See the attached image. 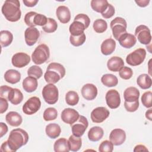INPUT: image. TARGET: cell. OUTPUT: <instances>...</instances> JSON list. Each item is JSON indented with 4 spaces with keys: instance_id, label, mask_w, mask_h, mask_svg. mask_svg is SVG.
<instances>
[{
    "instance_id": "obj_1",
    "label": "cell",
    "mask_w": 152,
    "mask_h": 152,
    "mask_svg": "<svg viewBox=\"0 0 152 152\" xmlns=\"http://www.w3.org/2000/svg\"><path fill=\"white\" fill-rule=\"evenodd\" d=\"M28 134L23 129H12L9 135L7 142L12 152L16 151L22 146L26 145L28 141Z\"/></svg>"
},
{
    "instance_id": "obj_2",
    "label": "cell",
    "mask_w": 152,
    "mask_h": 152,
    "mask_svg": "<svg viewBox=\"0 0 152 152\" xmlns=\"http://www.w3.org/2000/svg\"><path fill=\"white\" fill-rule=\"evenodd\" d=\"M1 11L5 18L10 22L18 21L21 16L20 3L18 0H7L4 2Z\"/></svg>"
},
{
    "instance_id": "obj_3",
    "label": "cell",
    "mask_w": 152,
    "mask_h": 152,
    "mask_svg": "<svg viewBox=\"0 0 152 152\" xmlns=\"http://www.w3.org/2000/svg\"><path fill=\"white\" fill-rule=\"evenodd\" d=\"M65 72V68L62 64L57 62H51L46 68L44 78L47 83L55 84L64 78Z\"/></svg>"
},
{
    "instance_id": "obj_4",
    "label": "cell",
    "mask_w": 152,
    "mask_h": 152,
    "mask_svg": "<svg viewBox=\"0 0 152 152\" xmlns=\"http://www.w3.org/2000/svg\"><path fill=\"white\" fill-rule=\"evenodd\" d=\"M50 50L45 44L38 45L31 54L33 62L36 65H41L46 62L49 58Z\"/></svg>"
},
{
    "instance_id": "obj_5",
    "label": "cell",
    "mask_w": 152,
    "mask_h": 152,
    "mask_svg": "<svg viewBox=\"0 0 152 152\" xmlns=\"http://www.w3.org/2000/svg\"><path fill=\"white\" fill-rule=\"evenodd\" d=\"M42 93L43 99L49 104H53L58 100V89L54 84L49 83L45 86Z\"/></svg>"
},
{
    "instance_id": "obj_6",
    "label": "cell",
    "mask_w": 152,
    "mask_h": 152,
    "mask_svg": "<svg viewBox=\"0 0 152 152\" xmlns=\"http://www.w3.org/2000/svg\"><path fill=\"white\" fill-rule=\"evenodd\" d=\"M110 28L112 31L113 36L116 40H118L119 37L126 32L127 23L126 20L119 17L114 18L110 22Z\"/></svg>"
},
{
    "instance_id": "obj_7",
    "label": "cell",
    "mask_w": 152,
    "mask_h": 152,
    "mask_svg": "<svg viewBox=\"0 0 152 152\" xmlns=\"http://www.w3.org/2000/svg\"><path fill=\"white\" fill-rule=\"evenodd\" d=\"M145 56V50L144 48H138L126 56V62L131 66H137L144 62Z\"/></svg>"
},
{
    "instance_id": "obj_8",
    "label": "cell",
    "mask_w": 152,
    "mask_h": 152,
    "mask_svg": "<svg viewBox=\"0 0 152 152\" xmlns=\"http://www.w3.org/2000/svg\"><path fill=\"white\" fill-rule=\"evenodd\" d=\"M134 36L141 44L147 45L150 44L151 41V35L150 30L145 25H140L137 26L135 30Z\"/></svg>"
},
{
    "instance_id": "obj_9",
    "label": "cell",
    "mask_w": 152,
    "mask_h": 152,
    "mask_svg": "<svg viewBox=\"0 0 152 152\" xmlns=\"http://www.w3.org/2000/svg\"><path fill=\"white\" fill-rule=\"evenodd\" d=\"M41 102L39 97L33 96L29 98L23 106V112L28 115L36 113L40 108Z\"/></svg>"
},
{
    "instance_id": "obj_10",
    "label": "cell",
    "mask_w": 152,
    "mask_h": 152,
    "mask_svg": "<svg viewBox=\"0 0 152 152\" xmlns=\"http://www.w3.org/2000/svg\"><path fill=\"white\" fill-rule=\"evenodd\" d=\"M88 126L87 119L83 115H80L78 120L71 125L72 133L76 137H81L84 134Z\"/></svg>"
},
{
    "instance_id": "obj_11",
    "label": "cell",
    "mask_w": 152,
    "mask_h": 152,
    "mask_svg": "<svg viewBox=\"0 0 152 152\" xmlns=\"http://www.w3.org/2000/svg\"><path fill=\"white\" fill-rule=\"evenodd\" d=\"M109 110L104 107H97L94 109L90 115L91 119L94 123H102L109 116Z\"/></svg>"
},
{
    "instance_id": "obj_12",
    "label": "cell",
    "mask_w": 152,
    "mask_h": 152,
    "mask_svg": "<svg viewBox=\"0 0 152 152\" xmlns=\"http://www.w3.org/2000/svg\"><path fill=\"white\" fill-rule=\"evenodd\" d=\"M107 105L110 109H116L121 104V97L119 92L116 90H109L105 96Z\"/></svg>"
},
{
    "instance_id": "obj_13",
    "label": "cell",
    "mask_w": 152,
    "mask_h": 152,
    "mask_svg": "<svg viewBox=\"0 0 152 152\" xmlns=\"http://www.w3.org/2000/svg\"><path fill=\"white\" fill-rule=\"evenodd\" d=\"M30 56L24 52H18L15 53L11 59L12 65L19 68L26 66L30 63Z\"/></svg>"
},
{
    "instance_id": "obj_14",
    "label": "cell",
    "mask_w": 152,
    "mask_h": 152,
    "mask_svg": "<svg viewBox=\"0 0 152 152\" xmlns=\"http://www.w3.org/2000/svg\"><path fill=\"white\" fill-rule=\"evenodd\" d=\"M61 116L64 122L71 125L78 120L80 114L74 109L65 108L62 110Z\"/></svg>"
},
{
    "instance_id": "obj_15",
    "label": "cell",
    "mask_w": 152,
    "mask_h": 152,
    "mask_svg": "<svg viewBox=\"0 0 152 152\" xmlns=\"http://www.w3.org/2000/svg\"><path fill=\"white\" fill-rule=\"evenodd\" d=\"M40 37V31L34 27H28L24 32V38L26 43L31 46L34 45L38 40Z\"/></svg>"
},
{
    "instance_id": "obj_16",
    "label": "cell",
    "mask_w": 152,
    "mask_h": 152,
    "mask_svg": "<svg viewBox=\"0 0 152 152\" xmlns=\"http://www.w3.org/2000/svg\"><path fill=\"white\" fill-rule=\"evenodd\" d=\"M109 140L114 145H122L126 140V133L122 129H114L110 133Z\"/></svg>"
},
{
    "instance_id": "obj_17",
    "label": "cell",
    "mask_w": 152,
    "mask_h": 152,
    "mask_svg": "<svg viewBox=\"0 0 152 152\" xmlns=\"http://www.w3.org/2000/svg\"><path fill=\"white\" fill-rule=\"evenodd\" d=\"M83 97L87 100H94L97 95V88L93 84L88 83L84 85L81 90Z\"/></svg>"
},
{
    "instance_id": "obj_18",
    "label": "cell",
    "mask_w": 152,
    "mask_h": 152,
    "mask_svg": "<svg viewBox=\"0 0 152 152\" xmlns=\"http://www.w3.org/2000/svg\"><path fill=\"white\" fill-rule=\"evenodd\" d=\"M118 40L121 46L126 49L131 48L137 42V39L134 35L127 32L122 34Z\"/></svg>"
},
{
    "instance_id": "obj_19",
    "label": "cell",
    "mask_w": 152,
    "mask_h": 152,
    "mask_svg": "<svg viewBox=\"0 0 152 152\" xmlns=\"http://www.w3.org/2000/svg\"><path fill=\"white\" fill-rule=\"evenodd\" d=\"M56 15L59 21L62 24L68 23L71 20L69 9L64 5L59 6L56 10Z\"/></svg>"
},
{
    "instance_id": "obj_20",
    "label": "cell",
    "mask_w": 152,
    "mask_h": 152,
    "mask_svg": "<svg viewBox=\"0 0 152 152\" xmlns=\"http://www.w3.org/2000/svg\"><path fill=\"white\" fill-rule=\"evenodd\" d=\"M107 66L109 70L113 72H118L124 66V62L121 57L117 56H112L107 61Z\"/></svg>"
},
{
    "instance_id": "obj_21",
    "label": "cell",
    "mask_w": 152,
    "mask_h": 152,
    "mask_svg": "<svg viewBox=\"0 0 152 152\" xmlns=\"http://www.w3.org/2000/svg\"><path fill=\"white\" fill-rule=\"evenodd\" d=\"M116 48V42L111 38L104 40L100 46L101 52L104 55L112 54Z\"/></svg>"
},
{
    "instance_id": "obj_22",
    "label": "cell",
    "mask_w": 152,
    "mask_h": 152,
    "mask_svg": "<svg viewBox=\"0 0 152 152\" xmlns=\"http://www.w3.org/2000/svg\"><path fill=\"white\" fill-rule=\"evenodd\" d=\"M7 100L12 104L17 105L23 101V94L19 89L11 87L8 93Z\"/></svg>"
},
{
    "instance_id": "obj_23",
    "label": "cell",
    "mask_w": 152,
    "mask_h": 152,
    "mask_svg": "<svg viewBox=\"0 0 152 152\" xmlns=\"http://www.w3.org/2000/svg\"><path fill=\"white\" fill-rule=\"evenodd\" d=\"M5 120L10 125L15 127L20 126L23 122L21 116L14 111L9 112L5 116Z\"/></svg>"
},
{
    "instance_id": "obj_24",
    "label": "cell",
    "mask_w": 152,
    "mask_h": 152,
    "mask_svg": "<svg viewBox=\"0 0 152 152\" xmlns=\"http://www.w3.org/2000/svg\"><path fill=\"white\" fill-rule=\"evenodd\" d=\"M139 97L140 91L135 87H129L126 88L124 92V97L126 102H135L138 100Z\"/></svg>"
},
{
    "instance_id": "obj_25",
    "label": "cell",
    "mask_w": 152,
    "mask_h": 152,
    "mask_svg": "<svg viewBox=\"0 0 152 152\" xmlns=\"http://www.w3.org/2000/svg\"><path fill=\"white\" fill-rule=\"evenodd\" d=\"M22 85L24 90L27 93H32L37 89L38 83L36 78L28 76L24 79Z\"/></svg>"
},
{
    "instance_id": "obj_26",
    "label": "cell",
    "mask_w": 152,
    "mask_h": 152,
    "mask_svg": "<svg viewBox=\"0 0 152 152\" xmlns=\"http://www.w3.org/2000/svg\"><path fill=\"white\" fill-rule=\"evenodd\" d=\"M5 80L10 84H14L18 83L21 80L20 72L15 69H8L4 74Z\"/></svg>"
},
{
    "instance_id": "obj_27",
    "label": "cell",
    "mask_w": 152,
    "mask_h": 152,
    "mask_svg": "<svg viewBox=\"0 0 152 152\" xmlns=\"http://www.w3.org/2000/svg\"><path fill=\"white\" fill-rule=\"evenodd\" d=\"M46 134L52 139H55L60 135L61 129L60 126L55 123H51L46 126Z\"/></svg>"
},
{
    "instance_id": "obj_28",
    "label": "cell",
    "mask_w": 152,
    "mask_h": 152,
    "mask_svg": "<svg viewBox=\"0 0 152 152\" xmlns=\"http://www.w3.org/2000/svg\"><path fill=\"white\" fill-rule=\"evenodd\" d=\"M103 134V129L100 126H95L89 129L88 132V138L91 141L96 142L102 138Z\"/></svg>"
},
{
    "instance_id": "obj_29",
    "label": "cell",
    "mask_w": 152,
    "mask_h": 152,
    "mask_svg": "<svg viewBox=\"0 0 152 152\" xmlns=\"http://www.w3.org/2000/svg\"><path fill=\"white\" fill-rule=\"evenodd\" d=\"M53 148L55 152H69L70 150L68 140L65 138L58 139L54 143Z\"/></svg>"
},
{
    "instance_id": "obj_30",
    "label": "cell",
    "mask_w": 152,
    "mask_h": 152,
    "mask_svg": "<svg viewBox=\"0 0 152 152\" xmlns=\"http://www.w3.org/2000/svg\"><path fill=\"white\" fill-rule=\"evenodd\" d=\"M86 29L85 26L78 21H74L69 27V31L72 36H79L84 33Z\"/></svg>"
},
{
    "instance_id": "obj_31",
    "label": "cell",
    "mask_w": 152,
    "mask_h": 152,
    "mask_svg": "<svg viewBox=\"0 0 152 152\" xmlns=\"http://www.w3.org/2000/svg\"><path fill=\"white\" fill-rule=\"evenodd\" d=\"M137 83L141 88L146 90L151 87L152 81L150 75L147 74H142L138 77Z\"/></svg>"
},
{
    "instance_id": "obj_32",
    "label": "cell",
    "mask_w": 152,
    "mask_h": 152,
    "mask_svg": "<svg viewBox=\"0 0 152 152\" xmlns=\"http://www.w3.org/2000/svg\"><path fill=\"white\" fill-rule=\"evenodd\" d=\"M91 8L96 12L101 14L107 9L109 2L107 0H92L91 1Z\"/></svg>"
},
{
    "instance_id": "obj_33",
    "label": "cell",
    "mask_w": 152,
    "mask_h": 152,
    "mask_svg": "<svg viewBox=\"0 0 152 152\" xmlns=\"http://www.w3.org/2000/svg\"><path fill=\"white\" fill-rule=\"evenodd\" d=\"M13 40V35L8 30H2L0 32V43L3 48L10 45Z\"/></svg>"
},
{
    "instance_id": "obj_34",
    "label": "cell",
    "mask_w": 152,
    "mask_h": 152,
    "mask_svg": "<svg viewBox=\"0 0 152 152\" xmlns=\"http://www.w3.org/2000/svg\"><path fill=\"white\" fill-rule=\"evenodd\" d=\"M102 84L108 87H115L118 84V78L112 74H104L101 78Z\"/></svg>"
},
{
    "instance_id": "obj_35",
    "label": "cell",
    "mask_w": 152,
    "mask_h": 152,
    "mask_svg": "<svg viewBox=\"0 0 152 152\" xmlns=\"http://www.w3.org/2000/svg\"><path fill=\"white\" fill-rule=\"evenodd\" d=\"M69 150L71 151H78L82 145V140L80 137H76L73 134L70 135L68 139Z\"/></svg>"
},
{
    "instance_id": "obj_36",
    "label": "cell",
    "mask_w": 152,
    "mask_h": 152,
    "mask_svg": "<svg viewBox=\"0 0 152 152\" xmlns=\"http://www.w3.org/2000/svg\"><path fill=\"white\" fill-rule=\"evenodd\" d=\"M79 101L78 93L75 91H69L65 94V102L67 104L75 106L77 104Z\"/></svg>"
},
{
    "instance_id": "obj_37",
    "label": "cell",
    "mask_w": 152,
    "mask_h": 152,
    "mask_svg": "<svg viewBox=\"0 0 152 152\" xmlns=\"http://www.w3.org/2000/svg\"><path fill=\"white\" fill-rule=\"evenodd\" d=\"M93 27L96 33H102L107 30V23L103 19H97L94 21Z\"/></svg>"
},
{
    "instance_id": "obj_38",
    "label": "cell",
    "mask_w": 152,
    "mask_h": 152,
    "mask_svg": "<svg viewBox=\"0 0 152 152\" xmlns=\"http://www.w3.org/2000/svg\"><path fill=\"white\" fill-rule=\"evenodd\" d=\"M58 28V24L56 21L52 18H48L46 24L42 27L43 30L48 33L55 32Z\"/></svg>"
},
{
    "instance_id": "obj_39",
    "label": "cell",
    "mask_w": 152,
    "mask_h": 152,
    "mask_svg": "<svg viewBox=\"0 0 152 152\" xmlns=\"http://www.w3.org/2000/svg\"><path fill=\"white\" fill-rule=\"evenodd\" d=\"M86 40V36L84 33L79 36H69V42L72 45L75 47L80 46L84 44Z\"/></svg>"
},
{
    "instance_id": "obj_40",
    "label": "cell",
    "mask_w": 152,
    "mask_h": 152,
    "mask_svg": "<svg viewBox=\"0 0 152 152\" xmlns=\"http://www.w3.org/2000/svg\"><path fill=\"white\" fill-rule=\"evenodd\" d=\"M43 116L46 121L55 120L58 116L57 110L54 107H48L45 110Z\"/></svg>"
},
{
    "instance_id": "obj_41",
    "label": "cell",
    "mask_w": 152,
    "mask_h": 152,
    "mask_svg": "<svg viewBox=\"0 0 152 152\" xmlns=\"http://www.w3.org/2000/svg\"><path fill=\"white\" fill-rule=\"evenodd\" d=\"M27 75L30 77L39 79L42 76L43 71L40 66L37 65H33L28 68L27 71Z\"/></svg>"
},
{
    "instance_id": "obj_42",
    "label": "cell",
    "mask_w": 152,
    "mask_h": 152,
    "mask_svg": "<svg viewBox=\"0 0 152 152\" xmlns=\"http://www.w3.org/2000/svg\"><path fill=\"white\" fill-rule=\"evenodd\" d=\"M141 102L142 104L147 108H151L152 106L151 99H152V93L150 91L144 93L141 96Z\"/></svg>"
},
{
    "instance_id": "obj_43",
    "label": "cell",
    "mask_w": 152,
    "mask_h": 152,
    "mask_svg": "<svg viewBox=\"0 0 152 152\" xmlns=\"http://www.w3.org/2000/svg\"><path fill=\"white\" fill-rule=\"evenodd\" d=\"M119 77L124 80H129L133 75L132 69L128 66H123L119 71Z\"/></svg>"
},
{
    "instance_id": "obj_44",
    "label": "cell",
    "mask_w": 152,
    "mask_h": 152,
    "mask_svg": "<svg viewBox=\"0 0 152 152\" xmlns=\"http://www.w3.org/2000/svg\"><path fill=\"white\" fill-rule=\"evenodd\" d=\"M113 150V144L110 141L104 140L102 141L99 147L100 152H112Z\"/></svg>"
},
{
    "instance_id": "obj_45",
    "label": "cell",
    "mask_w": 152,
    "mask_h": 152,
    "mask_svg": "<svg viewBox=\"0 0 152 152\" xmlns=\"http://www.w3.org/2000/svg\"><path fill=\"white\" fill-rule=\"evenodd\" d=\"M36 14H37V12L34 11H30L26 13V14L25 15L24 20L26 24L29 27H35V26L34 24V18Z\"/></svg>"
},
{
    "instance_id": "obj_46",
    "label": "cell",
    "mask_w": 152,
    "mask_h": 152,
    "mask_svg": "<svg viewBox=\"0 0 152 152\" xmlns=\"http://www.w3.org/2000/svg\"><path fill=\"white\" fill-rule=\"evenodd\" d=\"M48 18L45 15L37 13L34 18V24L35 26H40L43 27L46 24Z\"/></svg>"
},
{
    "instance_id": "obj_47",
    "label": "cell",
    "mask_w": 152,
    "mask_h": 152,
    "mask_svg": "<svg viewBox=\"0 0 152 152\" xmlns=\"http://www.w3.org/2000/svg\"><path fill=\"white\" fill-rule=\"evenodd\" d=\"M74 21H78L82 23L86 27V28H87L90 24V19L88 17V16L85 14H77L75 18Z\"/></svg>"
},
{
    "instance_id": "obj_48",
    "label": "cell",
    "mask_w": 152,
    "mask_h": 152,
    "mask_svg": "<svg viewBox=\"0 0 152 152\" xmlns=\"http://www.w3.org/2000/svg\"><path fill=\"white\" fill-rule=\"evenodd\" d=\"M140 103L139 101L136 100L132 102H124V107L126 111L129 112H135L139 107Z\"/></svg>"
},
{
    "instance_id": "obj_49",
    "label": "cell",
    "mask_w": 152,
    "mask_h": 152,
    "mask_svg": "<svg viewBox=\"0 0 152 152\" xmlns=\"http://www.w3.org/2000/svg\"><path fill=\"white\" fill-rule=\"evenodd\" d=\"M115 11L114 7L110 4H109L107 9L105 10L104 12L102 14V15L104 18H110L115 14Z\"/></svg>"
},
{
    "instance_id": "obj_50",
    "label": "cell",
    "mask_w": 152,
    "mask_h": 152,
    "mask_svg": "<svg viewBox=\"0 0 152 152\" xmlns=\"http://www.w3.org/2000/svg\"><path fill=\"white\" fill-rule=\"evenodd\" d=\"M11 88V87H9L6 85L1 86L0 87V96L1 97L5 98L7 100L8 95V93H9Z\"/></svg>"
},
{
    "instance_id": "obj_51",
    "label": "cell",
    "mask_w": 152,
    "mask_h": 152,
    "mask_svg": "<svg viewBox=\"0 0 152 152\" xmlns=\"http://www.w3.org/2000/svg\"><path fill=\"white\" fill-rule=\"evenodd\" d=\"M8 107V103L6 99L3 97H0V113L1 114L4 113Z\"/></svg>"
},
{
    "instance_id": "obj_52",
    "label": "cell",
    "mask_w": 152,
    "mask_h": 152,
    "mask_svg": "<svg viewBox=\"0 0 152 152\" xmlns=\"http://www.w3.org/2000/svg\"><path fill=\"white\" fill-rule=\"evenodd\" d=\"M8 128L7 125L4 122L0 123V137L2 138L8 132Z\"/></svg>"
},
{
    "instance_id": "obj_53",
    "label": "cell",
    "mask_w": 152,
    "mask_h": 152,
    "mask_svg": "<svg viewBox=\"0 0 152 152\" xmlns=\"http://www.w3.org/2000/svg\"><path fill=\"white\" fill-rule=\"evenodd\" d=\"M39 2L38 0H23V2L24 4L28 7H34L37 2Z\"/></svg>"
},
{
    "instance_id": "obj_54",
    "label": "cell",
    "mask_w": 152,
    "mask_h": 152,
    "mask_svg": "<svg viewBox=\"0 0 152 152\" xmlns=\"http://www.w3.org/2000/svg\"><path fill=\"white\" fill-rule=\"evenodd\" d=\"M1 151L2 152H5V151H7V152H12L10 146L8 145V142H7V141H4L1 146Z\"/></svg>"
},
{
    "instance_id": "obj_55",
    "label": "cell",
    "mask_w": 152,
    "mask_h": 152,
    "mask_svg": "<svg viewBox=\"0 0 152 152\" xmlns=\"http://www.w3.org/2000/svg\"><path fill=\"white\" fill-rule=\"evenodd\" d=\"M134 151H148V150L144 145L138 144L134 147Z\"/></svg>"
},
{
    "instance_id": "obj_56",
    "label": "cell",
    "mask_w": 152,
    "mask_h": 152,
    "mask_svg": "<svg viewBox=\"0 0 152 152\" xmlns=\"http://www.w3.org/2000/svg\"><path fill=\"white\" fill-rule=\"evenodd\" d=\"M135 3L140 7H145L150 3V0H141V1H135Z\"/></svg>"
},
{
    "instance_id": "obj_57",
    "label": "cell",
    "mask_w": 152,
    "mask_h": 152,
    "mask_svg": "<svg viewBox=\"0 0 152 152\" xmlns=\"http://www.w3.org/2000/svg\"><path fill=\"white\" fill-rule=\"evenodd\" d=\"M151 112H152V110H151V108H150L145 112V117H146V118H147L150 121H152V117H151L152 113H151Z\"/></svg>"
}]
</instances>
